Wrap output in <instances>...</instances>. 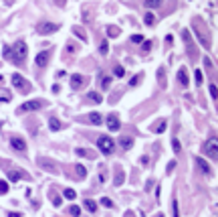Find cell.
Returning <instances> with one entry per match:
<instances>
[{"mask_svg": "<svg viewBox=\"0 0 218 217\" xmlns=\"http://www.w3.org/2000/svg\"><path fill=\"white\" fill-rule=\"evenodd\" d=\"M119 146H123L125 150H129V148L133 146V138H131V136H121V138H119Z\"/></svg>", "mask_w": 218, "mask_h": 217, "instance_id": "obj_13", "label": "cell"}, {"mask_svg": "<svg viewBox=\"0 0 218 217\" xmlns=\"http://www.w3.org/2000/svg\"><path fill=\"white\" fill-rule=\"evenodd\" d=\"M157 79H160V87H166V69L164 67L157 69Z\"/></svg>", "mask_w": 218, "mask_h": 217, "instance_id": "obj_22", "label": "cell"}, {"mask_svg": "<svg viewBox=\"0 0 218 217\" xmlns=\"http://www.w3.org/2000/svg\"><path fill=\"white\" fill-rule=\"evenodd\" d=\"M4 59H10V47H4Z\"/></svg>", "mask_w": 218, "mask_h": 217, "instance_id": "obj_42", "label": "cell"}, {"mask_svg": "<svg viewBox=\"0 0 218 217\" xmlns=\"http://www.w3.org/2000/svg\"><path fill=\"white\" fill-rule=\"evenodd\" d=\"M49 128L53 130V132H59V130L63 128V124L57 120V118H51V120H49Z\"/></svg>", "mask_w": 218, "mask_h": 217, "instance_id": "obj_17", "label": "cell"}, {"mask_svg": "<svg viewBox=\"0 0 218 217\" xmlns=\"http://www.w3.org/2000/svg\"><path fill=\"white\" fill-rule=\"evenodd\" d=\"M174 217H180V215H178V201H176V199H174Z\"/></svg>", "mask_w": 218, "mask_h": 217, "instance_id": "obj_43", "label": "cell"}, {"mask_svg": "<svg viewBox=\"0 0 218 217\" xmlns=\"http://www.w3.org/2000/svg\"><path fill=\"white\" fill-rule=\"evenodd\" d=\"M172 146H174V152H176V154H180V152H182V146H180V140H178V138L172 140Z\"/></svg>", "mask_w": 218, "mask_h": 217, "instance_id": "obj_32", "label": "cell"}, {"mask_svg": "<svg viewBox=\"0 0 218 217\" xmlns=\"http://www.w3.org/2000/svg\"><path fill=\"white\" fill-rule=\"evenodd\" d=\"M75 152L79 156H89V158H93L95 156V152H89V150H83V148H75Z\"/></svg>", "mask_w": 218, "mask_h": 217, "instance_id": "obj_26", "label": "cell"}, {"mask_svg": "<svg viewBox=\"0 0 218 217\" xmlns=\"http://www.w3.org/2000/svg\"><path fill=\"white\" fill-rule=\"evenodd\" d=\"M69 215H71V217H79V215H81V207H79V205L69 207Z\"/></svg>", "mask_w": 218, "mask_h": 217, "instance_id": "obj_27", "label": "cell"}, {"mask_svg": "<svg viewBox=\"0 0 218 217\" xmlns=\"http://www.w3.org/2000/svg\"><path fill=\"white\" fill-rule=\"evenodd\" d=\"M83 205H85V209H87V211H91V213H95V211H97V203L93 201V199H85V203H83Z\"/></svg>", "mask_w": 218, "mask_h": 217, "instance_id": "obj_19", "label": "cell"}, {"mask_svg": "<svg viewBox=\"0 0 218 217\" xmlns=\"http://www.w3.org/2000/svg\"><path fill=\"white\" fill-rule=\"evenodd\" d=\"M123 181H125V173H123L121 168L117 167V168H115V181H113V183H115V187H119Z\"/></svg>", "mask_w": 218, "mask_h": 217, "instance_id": "obj_14", "label": "cell"}, {"mask_svg": "<svg viewBox=\"0 0 218 217\" xmlns=\"http://www.w3.org/2000/svg\"><path fill=\"white\" fill-rule=\"evenodd\" d=\"M166 126H168V122L160 120L157 124H153V132H156V134H162V132H166Z\"/></svg>", "mask_w": 218, "mask_h": 217, "instance_id": "obj_18", "label": "cell"}, {"mask_svg": "<svg viewBox=\"0 0 218 217\" xmlns=\"http://www.w3.org/2000/svg\"><path fill=\"white\" fill-rule=\"evenodd\" d=\"M119 126H121V122H119V116H117V114H109V116H107V128H109L111 132H117Z\"/></svg>", "mask_w": 218, "mask_h": 217, "instance_id": "obj_8", "label": "cell"}, {"mask_svg": "<svg viewBox=\"0 0 218 217\" xmlns=\"http://www.w3.org/2000/svg\"><path fill=\"white\" fill-rule=\"evenodd\" d=\"M99 51L103 55H107L109 53V45H107V41H101V47H99Z\"/></svg>", "mask_w": 218, "mask_h": 217, "instance_id": "obj_33", "label": "cell"}, {"mask_svg": "<svg viewBox=\"0 0 218 217\" xmlns=\"http://www.w3.org/2000/svg\"><path fill=\"white\" fill-rule=\"evenodd\" d=\"M12 83H14V87L18 89V91H22V93H28V91L32 89V85H31V83H28L20 73H12Z\"/></svg>", "mask_w": 218, "mask_h": 217, "instance_id": "obj_3", "label": "cell"}, {"mask_svg": "<svg viewBox=\"0 0 218 217\" xmlns=\"http://www.w3.org/2000/svg\"><path fill=\"white\" fill-rule=\"evenodd\" d=\"M107 35H109V37H119V28L111 24V27H107Z\"/></svg>", "mask_w": 218, "mask_h": 217, "instance_id": "obj_31", "label": "cell"}, {"mask_svg": "<svg viewBox=\"0 0 218 217\" xmlns=\"http://www.w3.org/2000/svg\"><path fill=\"white\" fill-rule=\"evenodd\" d=\"M12 100V93H10V89H4V87H0V101H10Z\"/></svg>", "mask_w": 218, "mask_h": 217, "instance_id": "obj_20", "label": "cell"}, {"mask_svg": "<svg viewBox=\"0 0 218 217\" xmlns=\"http://www.w3.org/2000/svg\"><path fill=\"white\" fill-rule=\"evenodd\" d=\"M139 79H142V73H139V75H135V77L131 79V85H138V83H139Z\"/></svg>", "mask_w": 218, "mask_h": 217, "instance_id": "obj_40", "label": "cell"}, {"mask_svg": "<svg viewBox=\"0 0 218 217\" xmlns=\"http://www.w3.org/2000/svg\"><path fill=\"white\" fill-rule=\"evenodd\" d=\"M0 81H2V75H0Z\"/></svg>", "mask_w": 218, "mask_h": 217, "instance_id": "obj_47", "label": "cell"}, {"mask_svg": "<svg viewBox=\"0 0 218 217\" xmlns=\"http://www.w3.org/2000/svg\"><path fill=\"white\" fill-rule=\"evenodd\" d=\"M10 146L14 148L16 152H24L27 150V142H24L20 136H10Z\"/></svg>", "mask_w": 218, "mask_h": 217, "instance_id": "obj_7", "label": "cell"}, {"mask_svg": "<svg viewBox=\"0 0 218 217\" xmlns=\"http://www.w3.org/2000/svg\"><path fill=\"white\" fill-rule=\"evenodd\" d=\"M89 120H91V124L99 126L101 122H103V118H101V114H97V112H91V114H89Z\"/></svg>", "mask_w": 218, "mask_h": 217, "instance_id": "obj_21", "label": "cell"}, {"mask_svg": "<svg viewBox=\"0 0 218 217\" xmlns=\"http://www.w3.org/2000/svg\"><path fill=\"white\" fill-rule=\"evenodd\" d=\"M145 6H148V8H157V6H160V2H157V0H148Z\"/></svg>", "mask_w": 218, "mask_h": 217, "instance_id": "obj_35", "label": "cell"}, {"mask_svg": "<svg viewBox=\"0 0 218 217\" xmlns=\"http://www.w3.org/2000/svg\"><path fill=\"white\" fill-rule=\"evenodd\" d=\"M131 43H143V37L142 35H133L131 37Z\"/></svg>", "mask_w": 218, "mask_h": 217, "instance_id": "obj_38", "label": "cell"}, {"mask_svg": "<svg viewBox=\"0 0 218 217\" xmlns=\"http://www.w3.org/2000/svg\"><path fill=\"white\" fill-rule=\"evenodd\" d=\"M113 75H115V77H123V75H125V69H123L121 65H115V69H113Z\"/></svg>", "mask_w": 218, "mask_h": 217, "instance_id": "obj_30", "label": "cell"}, {"mask_svg": "<svg viewBox=\"0 0 218 217\" xmlns=\"http://www.w3.org/2000/svg\"><path fill=\"white\" fill-rule=\"evenodd\" d=\"M75 173H77V177H79V178H85V177H87V171H85L83 164H77V167H75Z\"/></svg>", "mask_w": 218, "mask_h": 217, "instance_id": "obj_25", "label": "cell"}, {"mask_svg": "<svg viewBox=\"0 0 218 217\" xmlns=\"http://www.w3.org/2000/svg\"><path fill=\"white\" fill-rule=\"evenodd\" d=\"M63 197H65V199H71V201H73V199L77 197V193H75L73 189H65V191H63Z\"/></svg>", "mask_w": 218, "mask_h": 217, "instance_id": "obj_29", "label": "cell"}, {"mask_svg": "<svg viewBox=\"0 0 218 217\" xmlns=\"http://www.w3.org/2000/svg\"><path fill=\"white\" fill-rule=\"evenodd\" d=\"M83 81H85L83 75H79V73L73 75V77H71V87L73 89H81V87H83Z\"/></svg>", "mask_w": 218, "mask_h": 217, "instance_id": "obj_11", "label": "cell"}, {"mask_svg": "<svg viewBox=\"0 0 218 217\" xmlns=\"http://www.w3.org/2000/svg\"><path fill=\"white\" fill-rule=\"evenodd\" d=\"M101 205H103V207H113V201L107 199V197H103V199H101Z\"/></svg>", "mask_w": 218, "mask_h": 217, "instance_id": "obj_36", "label": "cell"}, {"mask_svg": "<svg viewBox=\"0 0 218 217\" xmlns=\"http://www.w3.org/2000/svg\"><path fill=\"white\" fill-rule=\"evenodd\" d=\"M6 173H8V178H10V181H20V178H27V177H28V174L24 173V171H20V168H14V167L8 168Z\"/></svg>", "mask_w": 218, "mask_h": 217, "instance_id": "obj_9", "label": "cell"}, {"mask_svg": "<svg viewBox=\"0 0 218 217\" xmlns=\"http://www.w3.org/2000/svg\"><path fill=\"white\" fill-rule=\"evenodd\" d=\"M174 168H176V160H172V163H170V164H168V168H166V171H168V173H172V171H174Z\"/></svg>", "mask_w": 218, "mask_h": 217, "instance_id": "obj_41", "label": "cell"}, {"mask_svg": "<svg viewBox=\"0 0 218 217\" xmlns=\"http://www.w3.org/2000/svg\"><path fill=\"white\" fill-rule=\"evenodd\" d=\"M87 100L93 101V104H101V101H103V97H101V93H97V91H89L87 93Z\"/></svg>", "mask_w": 218, "mask_h": 217, "instance_id": "obj_15", "label": "cell"}, {"mask_svg": "<svg viewBox=\"0 0 218 217\" xmlns=\"http://www.w3.org/2000/svg\"><path fill=\"white\" fill-rule=\"evenodd\" d=\"M73 33H75V35L79 37L81 41H87V35H85V31H83L81 27H73Z\"/></svg>", "mask_w": 218, "mask_h": 217, "instance_id": "obj_24", "label": "cell"}, {"mask_svg": "<svg viewBox=\"0 0 218 217\" xmlns=\"http://www.w3.org/2000/svg\"><path fill=\"white\" fill-rule=\"evenodd\" d=\"M42 106H45L42 100H31V101H24L18 108V112H35V110H41Z\"/></svg>", "mask_w": 218, "mask_h": 217, "instance_id": "obj_5", "label": "cell"}, {"mask_svg": "<svg viewBox=\"0 0 218 217\" xmlns=\"http://www.w3.org/2000/svg\"><path fill=\"white\" fill-rule=\"evenodd\" d=\"M49 59H51V51H41V53L36 55V65L45 67L46 63H49Z\"/></svg>", "mask_w": 218, "mask_h": 217, "instance_id": "obj_10", "label": "cell"}, {"mask_svg": "<svg viewBox=\"0 0 218 217\" xmlns=\"http://www.w3.org/2000/svg\"><path fill=\"white\" fill-rule=\"evenodd\" d=\"M196 163H198V167H200V171H204V173H210V167H208V163L204 158H196Z\"/></svg>", "mask_w": 218, "mask_h": 217, "instance_id": "obj_23", "label": "cell"}, {"mask_svg": "<svg viewBox=\"0 0 218 217\" xmlns=\"http://www.w3.org/2000/svg\"><path fill=\"white\" fill-rule=\"evenodd\" d=\"M59 31V24L57 23H49V20H42V23L36 24V33L38 35H53V33Z\"/></svg>", "mask_w": 218, "mask_h": 217, "instance_id": "obj_4", "label": "cell"}, {"mask_svg": "<svg viewBox=\"0 0 218 217\" xmlns=\"http://www.w3.org/2000/svg\"><path fill=\"white\" fill-rule=\"evenodd\" d=\"M97 148H99L103 154H113V150H115L113 138H109V136H99V138H97Z\"/></svg>", "mask_w": 218, "mask_h": 217, "instance_id": "obj_2", "label": "cell"}, {"mask_svg": "<svg viewBox=\"0 0 218 217\" xmlns=\"http://www.w3.org/2000/svg\"><path fill=\"white\" fill-rule=\"evenodd\" d=\"M143 18H145V24H148V27H152V24L156 23V16H153L152 12H145V16H143Z\"/></svg>", "mask_w": 218, "mask_h": 217, "instance_id": "obj_28", "label": "cell"}, {"mask_svg": "<svg viewBox=\"0 0 218 217\" xmlns=\"http://www.w3.org/2000/svg\"><path fill=\"white\" fill-rule=\"evenodd\" d=\"M216 148H218V142H216L214 136H212V138H208L206 142H204V152H206V154L210 156V158H216V156H218Z\"/></svg>", "mask_w": 218, "mask_h": 217, "instance_id": "obj_6", "label": "cell"}, {"mask_svg": "<svg viewBox=\"0 0 218 217\" xmlns=\"http://www.w3.org/2000/svg\"><path fill=\"white\" fill-rule=\"evenodd\" d=\"M99 85H101V89H109L111 87V75L101 73L99 75Z\"/></svg>", "mask_w": 218, "mask_h": 217, "instance_id": "obj_12", "label": "cell"}, {"mask_svg": "<svg viewBox=\"0 0 218 217\" xmlns=\"http://www.w3.org/2000/svg\"><path fill=\"white\" fill-rule=\"evenodd\" d=\"M152 49V43H149V41H143V51H149Z\"/></svg>", "mask_w": 218, "mask_h": 217, "instance_id": "obj_44", "label": "cell"}, {"mask_svg": "<svg viewBox=\"0 0 218 217\" xmlns=\"http://www.w3.org/2000/svg\"><path fill=\"white\" fill-rule=\"evenodd\" d=\"M8 193V183L6 181H0V195Z\"/></svg>", "mask_w": 218, "mask_h": 217, "instance_id": "obj_34", "label": "cell"}, {"mask_svg": "<svg viewBox=\"0 0 218 217\" xmlns=\"http://www.w3.org/2000/svg\"><path fill=\"white\" fill-rule=\"evenodd\" d=\"M8 217H20V213H16V211H12V213L8 215Z\"/></svg>", "mask_w": 218, "mask_h": 217, "instance_id": "obj_46", "label": "cell"}, {"mask_svg": "<svg viewBox=\"0 0 218 217\" xmlns=\"http://www.w3.org/2000/svg\"><path fill=\"white\" fill-rule=\"evenodd\" d=\"M99 181H101V183H105V171H101V173H99Z\"/></svg>", "mask_w": 218, "mask_h": 217, "instance_id": "obj_45", "label": "cell"}, {"mask_svg": "<svg viewBox=\"0 0 218 217\" xmlns=\"http://www.w3.org/2000/svg\"><path fill=\"white\" fill-rule=\"evenodd\" d=\"M210 96H212V100H216V96H218V91H216V85H214V83H210Z\"/></svg>", "mask_w": 218, "mask_h": 217, "instance_id": "obj_37", "label": "cell"}, {"mask_svg": "<svg viewBox=\"0 0 218 217\" xmlns=\"http://www.w3.org/2000/svg\"><path fill=\"white\" fill-rule=\"evenodd\" d=\"M194 77H196V83H202V71H200V69H196Z\"/></svg>", "mask_w": 218, "mask_h": 217, "instance_id": "obj_39", "label": "cell"}, {"mask_svg": "<svg viewBox=\"0 0 218 217\" xmlns=\"http://www.w3.org/2000/svg\"><path fill=\"white\" fill-rule=\"evenodd\" d=\"M178 81H180V85H188V71L184 67L178 71Z\"/></svg>", "mask_w": 218, "mask_h": 217, "instance_id": "obj_16", "label": "cell"}, {"mask_svg": "<svg viewBox=\"0 0 218 217\" xmlns=\"http://www.w3.org/2000/svg\"><path fill=\"white\" fill-rule=\"evenodd\" d=\"M27 55H28V47H27L24 41H16V43L10 47V59L12 61L22 63L24 59H27Z\"/></svg>", "mask_w": 218, "mask_h": 217, "instance_id": "obj_1", "label": "cell"}]
</instances>
